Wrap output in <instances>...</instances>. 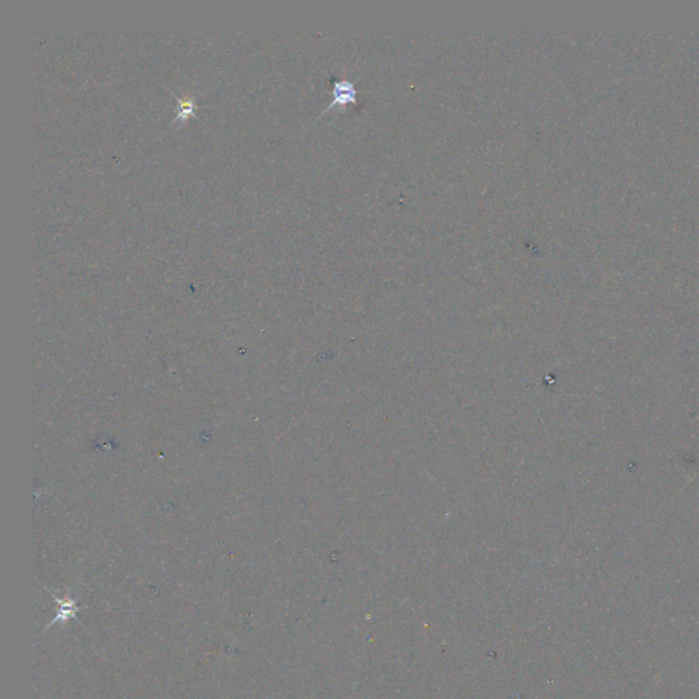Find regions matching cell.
<instances>
[{"mask_svg":"<svg viewBox=\"0 0 699 699\" xmlns=\"http://www.w3.org/2000/svg\"><path fill=\"white\" fill-rule=\"evenodd\" d=\"M55 601L57 602L59 605V609H57V615L55 616L54 620L46 627V630L51 625H54L55 623L57 621H67L70 618H77V612L81 611L82 608H86V607H77L76 601L69 598V597H64V598H57L56 595H54Z\"/></svg>","mask_w":699,"mask_h":699,"instance_id":"7a4b0ae2","label":"cell"},{"mask_svg":"<svg viewBox=\"0 0 699 699\" xmlns=\"http://www.w3.org/2000/svg\"><path fill=\"white\" fill-rule=\"evenodd\" d=\"M331 82H332V90H331V95H332V102L328 104V107L324 109L321 112L323 115L324 112L329 111L331 108L335 107V106H347V104H358L357 102V96L358 93H364V92H369V90H365V89H358L355 86V83L352 81H350L347 78H343V80H336V78H331Z\"/></svg>","mask_w":699,"mask_h":699,"instance_id":"6da1fadb","label":"cell"},{"mask_svg":"<svg viewBox=\"0 0 699 699\" xmlns=\"http://www.w3.org/2000/svg\"><path fill=\"white\" fill-rule=\"evenodd\" d=\"M177 99L178 104H179V111L178 113L174 116V119L169 122L171 125L172 123H177V122H185L188 120V116L194 115L195 113V109L201 108V106L197 104V96H186V97H179L178 95H175V92H172L169 88H167Z\"/></svg>","mask_w":699,"mask_h":699,"instance_id":"3957f363","label":"cell"}]
</instances>
